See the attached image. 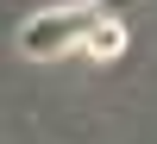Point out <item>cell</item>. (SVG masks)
<instances>
[{
    "label": "cell",
    "mask_w": 157,
    "mask_h": 144,
    "mask_svg": "<svg viewBox=\"0 0 157 144\" xmlns=\"http://www.w3.org/2000/svg\"><path fill=\"white\" fill-rule=\"evenodd\" d=\"M101 0H69V6H44V13H32V19L19 25V57H32V63H57V57H69V50H82L88 44V31L101 25Z\"/></svg>",
    "instance_id": "1"
},
{
    "label": "cell",
    "mask_w": 157,
    "mask_h": 144,
    "mask_svg": "<svg viewBox=\"0 0 157 144\" xmlns=\"http://www.w3.org/2000/svg\"><path fill=\"white\" fill-rule=\"evenodd\" d=\"M88 57H94V63H113V57H120V50H126V25L120 19H113V13H101V25H94V31H88Z\"/></svg>",
    "instance_id": "2"
}]
</instances>
